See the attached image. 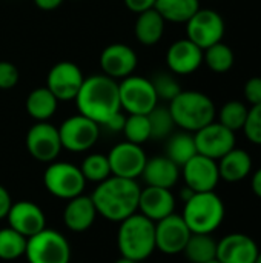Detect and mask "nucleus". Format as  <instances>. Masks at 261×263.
I'll return each instance as SVG.
<instances>
[{
	"mask_svg": "<svg viewBox=\"0 0 261 263\" xmlns=\"http://www.w3.org/2000/svg\"><path fill=\"white\" fill-rule=\"evenodd\" d=\"M140 185L134 179L111 176L97 183L92 193V202L97 213L109 222H123L129 216L138 213Z\"/></svg>",
	"mask_w": 261,
	"mask_h": 263,
	"instance_id": "nucleus-1",
	"label": "nucleus"
},
{
	"mask_svg": "<svg viewBox=\"0 0 261 263\" xmlns=\"http://www.w3.org/2000/svg\"><path fill=\"white\" fill-rule=\"evenodd\" d=\"M75 103L78 114L94 120L102 126L106 120L122 111L117 80L105 74L85 77L83 85L75 97Z\"/></svg>",
	"mask_w": 261,
	"mask_h": 263,
	"instance_id": "nucleus-2",
	"label": "nucleus"
},
{
	"mask_svg": "<svg viewBox=\"0 0 261 263\" xmlns=\"http://www.w3.org/2000/svg\"><path fill=\"white\" fill-rule=\"evenodd\" d=\"M168 108L175 126L192 134L212 123L217 117L215 103L208 94L200 91L182 89L180 94L169 102Z\"/></svg>",
	"mask_w": 261,
	"mask_h": 263,
	"instance_id": "nucleus-3",
	"label": "nucleus"
},
{
	"mask_svg": "<svg viewBox=\"0 0 261 263\" xmlns=\"http://www.w3.org/2000/svg\"><path fill=\"white\" fill-rule=\"evenodd\" d=\"M117 247L122 257L143 262L155 251V223L140 213L120 222Z\"/></svg>",
	"mask_w": 261,
	"mask_h": 263,
	"instance_id": "nucleus-4",
	"label": "nucleus"
},
{
	"mask_svg": "<svg viewBox=\"0 0 261 263\" xmlns=\"http://www.w3.org/2000/svg\"><path fill=\"white\" fill-rule=\"evenodd\" d=\"M226 216V206L215 191L194 193L183 206V220L192 234L215 233Z\"/></svg>",
	"mask_w": 261,
	"mask_h": 263,
	"instance_id": "nucleus-5",
	"label": "nucleus"
},
{
	"mask_svg": "<svg viewBox=\"0 0 261 263\" xmlns=\"http://www.w3.org/2000/svg\"><path fill=\"white\" fill-rule=\"evenodd\" d=\"M43 185L46 191L63 200H71L83 194L86 179L83 177L80 166L69 162H51L43 173Z\"/></svg>",
	"mask_w": 261,
	"mask_h": 263,
	"instance_id": "nucleus-6",
	"label": "nucleus"
},
{
	"mask_svg": "<svg viewBox=\"0 0 261 263\" xmlns=\"http://www.w3.org/2000/svg\"><path fill=\"white\" fill-rule=\"evenodd\" d=\"M25 256L28 263H69L71 245L62 233L45 228L28 239Z\"/></svg>",
	"mask_w": 261,
	"mask_h": 263,
	"instance_id": "nucleus-7",
	"label": "nucleus"
},
{
	"mask_svg": "<svg viewBox=\"0 0 261 263\" xmlns=\"http://www.w3.org/2000/svg\"><path fill=\"white\" fill-rule=\"evenodd\" d=\"M118 96L122 111L128 114L148 116L157 105L158 97L151 79L142 76H129L118 83Z\"/></svg>",
	"mask_w": 261,
	"mask_h": 263,
	"instance_id": "nucleus-8",
	"label": "nucleus"
},
{
	"mask_svg": "<svg viewBox=\"0 0 261 263\" xmlns=\"http://www.w3.org/2000/svg\"><path fill=\"white\" fill-rule=\"evenodd\" d=\"M186 39L203 51L218 42H223L226 25L225 18L209 8H200L186 23Z\"/></svg>",
	"mask_w": 261,
	"mask_h": 263,
	"instance_id": "nucleus-9",
	"label": "nucleus"
},
{
	"mask_svg": "<svg viewBox=\"0 0 261 263\" xmlns=\"http://www.w3.org/2000/svg\"><path fill=\"white\" fill-rule=\"evenodd\" d=\"M58 134L63 149L71 153H85L97 143L100 137V125L82 114H77L68 117L58 126Z\"/></svg>",
	"mask_w": 261,
	"mask_h": 263,
	"instance_id": "nucleus-10",
	"label": "nucleus"
},
{
	"mask_svg": "<svg viewBox=\"0 0 261 263\" xmlns=\"http://www.w3.org/2000/svg\"><path fill=\"white\" fill-rule=\"evenodd\" d=\"M25 143L31 157L42 163L54 162L63 149L58 128L49 122H35L28 129Z\"/></svg>",
	"mask_w": 261,
	"mask_h": 263,
	"instance_id": "nucleus-11",
	"label": "nucleus"
},
{
	"mask_svg": "<svg viewBox=\"0 0 261 263\" xmlns=\"http://www.w3.org/2000/svg\"><path fill=\"white\" fill-rule=\"evenodd\" d=\"M85 76L82 69L69 60L57 62L46 76V88L55 96L58 102H71L75 100Z\"/></svg>",
	"mask_w": 261,
	"mask_h": 263,
	"instance_id": "nucleus-12",
	"label": "nucleus"
},
{
	"mask_svg": "<svg viewBox=\"0 0 261 263\" xmlns=\"http://www.w3.org/2000/svg\"><path fill=\"white\" fill-rule=\"evenodd\" d=\"M106 156L109 160L111 174L123 179L137 180V177H142L143 168L148 162V156L142 145H135L128 140L112 146Z\"/></svg>",
	"mask_w": 261,
	"mask_h": 263,
	"instance_id": "nucleus-13",
	"label": "nucleus"
},
{
	"mask_svg": "<svg viewBox=\"0 0 261 263\" xmlns=\"http://www.w3.org/2000/svg\"><path fill=\"white\" fill-rule=\"evenodd\" d=\"M197 153L212 160H220L225 154L235 148V133L223 126L220 122H212L194 133Z\"/></svg>",
	"mask_w": 261,
	"mask_h": 263,
	"instance_id": "nucleus-14",
	"label": "nucleus"
},
{
	"mask_svg": "<svg viewBox=\"0 0 261 263\" xmlns=\"http://www.w3.org/2000/svg\"><path fill=\"white\" fill-rule=\"evenodd\" d=\"M191 230L180 214H171L158 222H155V250L166 256H175L183 253L189 237Z\"/></svg>",
	"mask_w": 261,
	"mask_h": 263,
	"instance_id": "nucleus-15",
	"label": "nucleus"
},
{
	"mask_svg": "<svg viewBox=\"0 0 261 263\" xmlns=\"http://www.w3.org/2000/svg\"><path fill=\"white\" fill-rule=\"evenodd\" d=\"M182 176L185 185L194 193L215 191L220 183V173L217 160L195 154L189 162L182 166Z\"/></svg>",
	"mask_w": 261,
	"mask_h": 263,
	"instance_id": "nucleus-16",
	"label": "nucleus"
},
{
	"mask_svg": "<svg viewBox=\"0 0 261 263\" xmlns=\"http://www.w3.org/2000/svg\"><path fill=\"white\" fill-rule=\"evenodd\" d=\"M137 65V52L125 43H111L100 54V68L103 74L114 80H123L132 76Z\"/></svg>",
	"mask_w": 261,
	"mask_h": 263,
	"instance_id": "nucleus-17",
	"label": "nucleus"
},
{
	"mask_svg": "<svg viewBox=\"0 0 261 263\" xmlns=\"http://www.w3.org/2000/svg\"><path fill=\"white\" fill-rule=\"evenodd\" d=\"M8 227L25 236L26 239L35 236L46 228V216L43 210L31 200L14 202L8 216Z\"/></svg>",
	"mask_w": 261,
	"mask_h": 263,
	"instance_id": "nucleus-18",
	"label": "nucleus"
},
{
	"mask_svg": "<svg viewBox=\"0 0 261 263\" xmlns=\"http://www.w3.org/2000/svg\"><path fill=\"white\" fill-rule=\"evenodd\" d=\"M260 248L243 233H231L217 240V259L222 263H255Z\"/></svg>",
	"mask_w": 261,
	"mask_h": 263,
	"instance_id": "nucleus-19",
	"label": "nucleus"
},
{
	"mask_svg": "<svg viewBox=\"0 0 261 263\" xmlns=\"http://www.w3.org/2000/svg\"><path fill=\"white\" fill-rule=\"evenodd\" d=\"M166 65L175 76H189L203 65V49L189 39H180L168 48Z\"/></svg>",
	"mask_w": 261,
	"mask_h": 263,
	"instance_id": "nucleus-20",
	"label": "nucleus"
},
{
	"mask_svg": "<svg viewBox=\"0 0 261 263\" xmlns=\"http://www.w3.org/2000/svg\"><path fill=\"white\" fill-rule=\"evenodd\" d=\"M138 213L154 223L175 213V197L171 190L146 186L140 191Z\"/></svg>",
	"mask_w": 261,
	"mask_h": 263,
	"instance_id": "nucleus-21",
	"label": "nucleus"
},
{
	"mask_svg": "<svg viewBox=\"0 0 261 263\" xmlns=\"http://www.w3.org/2000/svg\"><path fill=\"white\" fill-rule=\"evenodd\" d=\"M98 216L97 208L92 202L91 196L80 194L71 200H68L63 210V222L66 228L72 233H85L88 231Z\"/></svg>",
	"mask_w": 261,
	"mask_h": 263,
	"instance_id": "nucleus-22",
	"label": "nucleus"
},
{
	"mask_svg": "<svg viewBox=\"0 0 261 263\" xmlns=\"http://www.w3.org/2000/svg\"><path fill=\"white\" fill-rule=\"evenodd\" d=\"M182 176V168L166 156H155L148 159L142 177L146 186H157L172 190Z\"/></svg>",
	"mask_w": 261,
	"mask_h": 263,
	"instance_id": "nucleus-23",
	"label": "nucleus"
},
{
	"mask_svg": "<svg viewBox=\"0 0 261 263\" xmlns=\"http://www.w3.org/2000/svg\"><path fill=\"white\" fill-rule=\"evenodd\" d=\"M220 180L228 183H238L252 174V157L246 149L234 148L217 160Z\"/></svg>",
	"mask_w": 261,
	"mask_h": 263,
	"instance_id": "nucleus-24",
	"label": "nucleus"
},
{
	"mask_svg": "<svg viewBox=\"0 0 261 263\" xmlns=\"http://www.w3.org/2000/svg\"><path fill=\"white\" fill-rule=\"evenodd\" d=\"M166 22L165 18L152 8L145 12L137 14V20L134 25V34L137 40L145 46L157 45L165 34Z\"/></svg>",
	"mask_w": 261,
	"mask_h": 263,
	"instance_id": "nucleus-25",
	"label": "nucleus"
},
{
	"mask_svg": "<svg viewBox=\"0 0 261 263\" xmlns=\"http://www.w3.org/2000/svg\"><path fill=\"white\" fill-rule=\"evenodd\" d=\"M25 106L35 122H48L55 114L58 100L46 86H38L28 94Z\"/></svg>",
	"mask_w": 261,
	"mask_h": 263,
	"instance_id": "nucleus-26",
	"label": "nucleus"
},
{
	"mask_svg": "<svg viewBox=\"0 0 261 263\" xmlns=\"http://www.w3.org/2000/svg\"><path fill=\"white\" fill-rule=\"evenodd\" d=\"M195 154H198V153H197V146H195V140H194L192 133L180 131V133H172L168 137L165 156L168 159H171L180 168L186 162H189Z\"/></svg>",
	"mask_w": 261,
	"mask_h": 263,
	"instance_id": "nucleus-27",
	"label": "nucleus"
},
{
	"mask_svg": "<svg viewBox=\"0 0 261 263\" xmlns=\"http://www.w3.org/2000/svg\"><path fill=\"white\" fill-rule=\"evenodd\" d=\"M154 9L165 22L186 23L200 9V0H157Z\"/></svg>",
	"mask_w": 261,
	"mask_h": 263,
	"instance_id": "nucleus-28",
	"label": "nucleus"
},
{
	"mask_svg": "<svg viewBox=\"0 0 261 263\" xmlns=\"http://www.w3.org/2000/svg\"><path fill=\"white\" fill-rule=\"evenodd\" d=\"M183 254L191 263H206L217 257V240L212 234H191Z\"/></svg>",
	"mask_w": 261,
	"mask_h": 263,
	"instance_id": "nucleus-29",
	"label": "nucleus"
},
{
	"mask_svg": "<svg viewBox=\"0 0 261 263\" xmlns=\"http://www.w3.org/2000/svg\"><path fill=\"white\" fill-rule=\"evenodd\" d=\"M203 63L217 74H225L232 69L235 63V54L232 48L223 42H218L203 51Z\"/></svg>",
	"mask_w": 261,
	"mask_h": 263,
	"instance_id": "nucleus-30",
	"label": "nucleus"
},
{
	"mask_svg": "<svg viewBox=\"0 0 261 263\" xmlns=\"http://www.w3.org/2000/svg\"><path fill=\"white\" fill-rule=\"evenodd\" d=\"M28 239L12 230L11 227L0 230V259L15 260L25 256Z\"/></svg>",
	"mask_w": 261,
	"mask_h": 263,
	"instance_id": "nucleus-31",
	"label": "nucleus"
},
{
	"mask_svg": "<svg viewBox=\"0 0 261 263\" xmlns=\"http://www.w3.org/2000/svg\"><path fill=\"white\" fill-rule=\"evenodd\" d=\"M80 171L86 179V182H94V183H100L112 176L108 156L98 153L86 156L80 165Z\"/></svg>",
	"mask_w": 261,
	"mask_h": 263,
	"instance_id": "nucleus-32",
	"label": "nucleus"
},
{
	"mask_svg": "<svg viewBox=\"0 0 261 263\" xmlns=\"http://www.w3.org/2000/svg\"><path fill=\"white\" fill-rule=\"evenodd\" d=\"M248 111L249 108L240 102V100H229L226 102L220 111H218V122L229 128L231 131L237 133L240 129H243L245 126V122H246V117H248Z\"/></svg>",
	"mask_w": 261,
	"mask_h": 263,
	"instance_id": "nucleus-33",
	"label": "nucleus"
},
{
	"mask_svg": "<svg viewBox=\"0 0 261 263\" xmlns=\"http://www.w3.org/2000/svg\"><path fill=\"white\" fill-rule=\"evenodd\" d=\"M149 126H151V139L163 140L168 139L175 128L174 119L171 116V111L168 106L157 105L149 114H148Z\"/></svg>",
	"mask_w": 261,
	"mask_h": 263,
	"instance_id": "nucleus-34",
	"label": "nucleus"
},
{
	"mask_svg": "<svg viewBox=\"0 0 261 263\" xmlns=\"http://www.w3.org/2000/svg\"><path fill=\"white\" fill-rule=\"evenodd\" d=\"M125 139L135 145H143L151 139V126L148 116L143 114H128L125 120L123 131Z\"/></svg>",
	"mask_w": 261,
	"mask_h": 263,
	"instance_id": "nucleus-35",
	"label": "nucleus"
},
{
	"mask_svg": "<svg viewBox=\"0 0 261 263\" xmlns=\"http://www.w3.org/2000/svg\"><path fill=\"white\" fill-rule=\"evenodd\" d=\"M151 82H152V86L155 89V94H157L158 100L171 102L182 91V86H180L178 80L175 79V74H172L171 71L157 72L151 79Z\"/></svg>",
	"mask_w": 261,
	"mask_h": 263,
	"instance_id": "nucleus-36",
	"label": "nucleus"
},
{
	"mask_svg": "<svg viewBox=\"0 0 261 263\" xmlns=\"http://www.w3.org/2000/svg\"><path fill=\"white\" fill-rule=\"evenodd\" d=\"M243 133L251 143L261 146V103L249 108Z\"/></svg>",
	"mask_w": 261,
	"mask_h": 263,
	"instance_id": "nucleus-37",
	"label": "nucleus"
},
{
	"mask_svg": "<svg viewBox=\"0 0 261 263\" xmlns=\"http://www.w3.org/2000/svg\"><path fill=\"white\" fill-rule=\"evenodd\" d=\"M20 79L18 69L14 63L8 60H0V89L8 91L17 86Z\"/></svg>",
	"mask_w": 261,
	"mask_h": 263,
	"instance_id": "nucleus-38",
	"label": "nucleus"
},
{
	"mask_svg": "<svg viewBox=\"0 0 261 263\" xmlns=\"http://www.w3.org/2000/svg\"><path fill=\"white\" fill-rule=\"evenodd\" d=\"M243 92H245V99H246L251 105H260L261 103V77L260 76H254V77L248 79V82L245 83Z\"/></svg>",
	"mask_w": 261,
	"mask_h": 263,
	"instance_id": "nucleus-39",
	"label": "nucleus"
},
{
	"mask_svg": "<svg viewBox=\"0 0 261 263\" xmlns=\"http://www.w3.org/2000/svg\"><path fill=\"white\" fill-rule=\"evenodd\" d=\"M123 2L131 12L140 14V12H145L148 9H152L155 6L157 0H123Z\"/></svg>",
	"mask_w": 261,
	"mask_h": 263,
	"instance_id": "nucleus-40",
	"label": "nucleus"
},
{
	"mask_svg": "<svg viewBox=\"0 0 261 263\" xmlns=\"http://www.w3.org/2000/svg\"><path fill=\"white\" fill-rule=\"evenodd\" d=\"M125 120H126V117L123 116V112L120 111V112H117L115 116H112L109 120H106L102 126L103 128H106L108 131H112V133H120V131H123V126H125ZM100 126V128H102Z\"/></svg>",
	"mask_w": 261,
	"mask_h": 263,
	"instance_id": "nucleus-41",
	"label": "nucleus"
},
{
	"mask_svg": "<svg viewBox=\"0 0 261 263\" xmlns=\"http://www.w3.org/2000/svg\"><path fill=\"white\" fill-rule=\"evenodd\" d=\"M12 203L14 202L11 199L9 191L5 186L0 185V220L2 219H6V216H8V213H9V210L12 206Z\"/></svg>",
	"mask_w": 261,
	"mask_h": 263,
	"instance_id": "nucleus-42",
	"label": "nucleus"
},
{
	"mask_svg": "<svg viewBox=\"0 0 261 263\" xmlns=\"http://www.w3.org/2000/svg\"><path fill=\"white\" fill-rule=\"evenodd\" d=\"M32 2L42 11H54L63 3V0H32Z\"/></svg>",
	"mask_w": 261,
	"mask_h": 263,
	"instance_id": "nucleus-43",
	"label": "nucleus"
},
{
	"mask_svg": "<svg viewBox=\"0 0 261 263\" xmlns=\"http://www.w3.org/2000/svg\"><path fill=\"white\" fill-rule=\"evenodd\" d=\"M251 188H252V193L258 199H261V166L254 171V174L251 177Z\"/></svg>",
	"mask_w": 261,
	"mask_h": 263,
	"instance_id": "nucleus-44",
	"label": "nucleus"
},
{
	"mask_svg": "<svg viewBox=\"0 0 261 263\" xmlns=\"http://www.w3.org/2000/svg\"><path fill=\"white\" fill-rule=\"evenodd\" d=\"M115 263H138V262H134V260H131V259H126V257H120L118 260Z\"/></svg>",
	"mask_w": 261,
	"mask_h": 263,
	"instance_id": "nucleus-45",
	"label": "nucleus"
},
{
	"mask_svg": "<svg viewBox=\"0 0 261 263\" xmlns=\"http://www.w3.org/2000/svg\"><path fill=\"white\" fill-rule=\"evenodd\" d=\"M206 263H222V262L215 257V259H212V260H209V262H206Z\"/></svg>",
	"mask_w": 261,
	"mask_h": 263,
	"instance_id": "nucleus-46",
	"label": "nucleus"
},
{
	"mask_svg": "<svg viewBox=\"0 0 261 263\" xmlns=\"http://www.w3.org/2000/svg\"><path fill=\"white\" fill-rule=\"evenodd\" d=\"M255 263H261V251L258 253V256H257V260H255Z\"/></svg>",
	"mask_w": 261,
	"mask_h": 263,
	"instance_id": "nucleus-47",
	"label": "nucleus"
}]
</instances>
